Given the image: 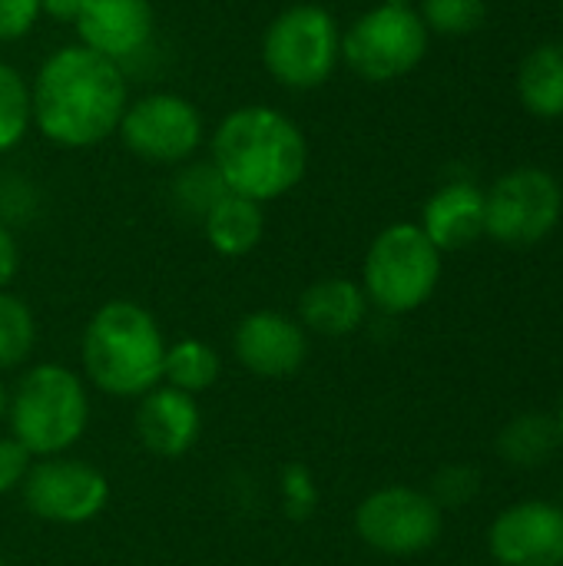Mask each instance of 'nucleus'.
<instances>
[{"label":"nucleus","instance_id":"nucleus-31","mask_svg":"<svg viewBox=\"0 0 563 566\" xmlns=\"http://www.w3.org/2000/svg\"><path fill=\"white\" fill-rule=\"evenodd\" d=\"M83 7H86V0H40V13L63 20V23H76Z\"/></svg>","mask_w":563,"mask_h":566},{"label":"nucleus","instance_id":"nucleus-30","mask_svg":"<svg viewBox=\"0 0 563 566\" xmlns=\"http://www.w3.org/2000/svg\"><path fill=\"white\" fill-rule=\"evenodd\" d=\"M17 269H20V249H17V239H13V232L0 222V292L13 282Z\"/></svg>","mask_w":563,"mask_h":566},{"label":"nucleus","instance_id":"nucleus-33","mask_svg":"<svg viewBox=\"0 0 563 566\" xmlns=\"http://www.w3.org/2000/svg\"><path fill=\"white\" fill-rule=\"evenodd\" d=\"M554 424H557V438H561V444H563V401H561V411H557V418H554Z\"/></svg>","mask_w":563,"mask_h":566},{"label":"nucleus","instance_id":"nucleus-2","mask_svg":"<svg viewBox=\"0 0 563 566\" xmlns=\"http://www.w3.org/2000/svg\"><path fill=\"white\" fill-rule=\"evenodd\" d=\"M209 149L222 186L262 206L292 192L309 169V143L299 123L259 103L232 109L216 126Z\"/></svg>","mask_w":563,"mask_h":566},{"label":"nucleus","instance_id":"nucleus-5","mask_svg":"<svg viewBox=\"0 0 563 566\" xmlns=\"http://www.w3.org/2000/svg\"><path fill=\"white\" fill-rule=\"evenodd\" d=\"M438 282L441 252L418 222H395L372 239L362 265V289L378 312L408 315L435 295Z\"/></svg>","mask_w":563,"mask_h":566},{"label":"nucleus","instance_id":"nucleus-36","mask_svg":"<svg viewBox=\"0 0 563 566\" xmlns=\"http://www.w3.org/2000/svg\"><path fill=\"white\" fill-rule=\"evenodd\" d=\"M561 20H563V7H561Z\"/></svg>","mask_w":563,"mask_h":566},{"label":"nucleus","instance_id":"nucleus-20","mask_svg":"<svg viewBox=\"0 0 563 566\" xmlns=\"http://www.w3.org/2000/svg\"><path fill=\"white\" fill-rule=\"evenodd\" d=\"M219 371H222V361H219L216 348L199 338H183L166 348L163 385H169L176 391H186L196 398L199 391H209L216 385Z\"/></svg>","mask_w":563,"mask_h":566},{"label":"nucleus","instance_id":"nucleus-32","mask_svg":"<svg viewBox=\"0 0 563 566\" xmlns=\"http://www.w3.org/2000/svg\"><path fill=\"white\" fill-rule=\"evenodd\" d=\"M7 411H10V388H7L3 378H0V424L7 421Z\"/></svg>","mask_w":563,"mask_h":566},{"label":"nucleus","instance_id":"nucleus-8","mask_svg":"<svg viewBox=\"0 0 563 566\" xmlns=\"http://www.w3.org/2000/svg\"><path fill=\"white\" fill-rule=\"evenodd\" d=\"M563 212V189L554 172L521 166L484 192V235L501 245L528 249L544 242Z\"/></svg>","mask_w":563,"mask_h":566},{"label":"nucleus","instance_id":"nucleus-35","mask_svg":"<svg viewBox=\"0 0 563 566\" xmlns=\"http://www.w3.org/2000/svg\"><path fill=\"white\" fill-rule=\"evenodd\" d=\"M0 566H3V557H0Z\"/></svg>","mask_w":563,"mask_h":566},{"label":"nucleus","instance_id":"nucleus-28","mask_svg":"<svg viewBox=\"0 0 563 566\" xmlns=\"http://www.w3.org/2000/svg\"><path fill=\"white\" fill-rule=\"evenodd\" d=\"M30 468H33V454L13 434L0 438V494L20 491Z\"/></svg>","mask_w":563,"mask_h":566},{"label":"nucleus","instance_id":"nucleus-17","mask_svg":"<svg viewBox=\"0 0 563 566\" xmlns=\"http://www.w3.org/2000/svg\"><path fill=\"white\" fill-rule=\"evenodd\" d=\"M368 295L362 282L332 275L312 282L299 298V325L322 338H348L368 318Z\"/></svg>","mask_w":563,"mask_h":566},{"label":"nucleus","instance_id":"nucleus-1","mask_svg":"<svg viewBox=\"0 0 563 566\" xmlns=\"http://www.w3.org/2000/svg\"><path fill=\"white\" fill-rule=\"evenodd\" d=\"M126 103L123 66L83 43L50 53L30 86L33 126L63 149H86L110 139Z\"/></svg>","mask_w":563,"mask_h":566},{"label":"nucleus","instance_id":"nucleus-10","mask_svg":"<svg viewBox=\"0 0 563 566\" xmlns=\"http://www.w3.org/2000/svg\"><path fill=\"white\" fill-rule=\"evenodd\" d=\"M20 497L37 521L80 527L96 521L110 504V481L100 468L80 458H40L27 481L20 484Z\"/></svg>","mask_w":563,"mask_h":566},{"label":"nucleus","instance_id":"nucleus-25","mask_svg":"<svg viewBox=\"0 0 563 566\" xmlns=\"http://www.w3.org/2000/svg\"><path fill=\"white\" fill-rule=\"evenodd\" d=\"M229 189L222 186V179H219V172L212 169V163L209 166H192V169H186L179 179H176V206L179 209H186V212H192L199 222H202V216L212 209V202L219 199V196H226Z\"/></svg>","mask_w":563,"mask_h":566},{"label":"nucleus","instance_id":"nucleus-24","mask_svg":"<svg viewBox=\"0 0 563 566\" xmlns=\"http://www.w3.org/2000/svg\"><path fill=\"white\" fill-rule=\"evenodd\" d=\"M415 10L425 20L428 33H441V36H468L488 17L484 0H421Z\"/></svg>","mask_w":563,"mask_h":566},{"label":"nucleus","instance_id":"nucleus-13","mask_svg":"<svg viewBox=\"0 0 563 566\" xmlns=\"http://www.w3.org/2000/svg\"><path fill=\"white\" fill-rule=\"evenodd\" d=\"M232 355L259 378H289L309 361V332L285 312L259 308L236 325Z\"/></svg>","mask_w":563,"mask_h":566},{"label":"nucleus","instance_id":"nucleus-6","mask_svg":"<svg viewBox=\"0 0 563 566\" xmlns=\"http://www.w3.org/2000/svg\"><path fill=\"white\" fill-rule=\"evenodd\" d=\"M342 60L338 20L319 3L285 7L262 33V63L285 90H315Z\"/></svg>","mask_w":563,"mask_h":566},{"label":"nucleus","instance_id":"nucleus-22","mask_svg":"<svg viewBox=\"0 0 563 566\" xmlns=\"http://www.w3.org/2000/svg\"><path fill=\"white\" fill-rule=\"evenodd\" d=\"M37 345V318L30 305L13 295L0 292V371L20 368Z\"/></svg>","mask_w":563,"mask_h":566},{"label":"nucleus","instance_id":"nucleus-12","mask_svg":"<svg viewBox=\"0 0 563 566\" xmlns=\"http://www.w3.org/2000/svg\"><path fill=\"white\" fill-rule=\"evenodd\" d=\"M501 566H563V507L548 501L511 504L488 531Z\"/></svg>","mask_w":563,"mask_h":566},{"label":"nucleus","instance_id":"nucleus-16","mask_svg":"<svg viewBox=\"0 0 563 566\" xmlns=\"http://www.w3.org/2000/svg\"><path fill=\"white\" fill-rule=\"evenodd\" d=\"M418 226L438 252L468 249L484 235V189L471 179H451L438 186L425 202Z\"/></svg>","mask_w":563,"mask_h":566},{"label":"nucleus","instance_id":"nucleus-27","mask_svg":"<svg viewBox=\"0 0 563 566\" xmlns=\"http://www.w3.org/2000/svg\"><path fill=\"white\" fill-rule=\"evenodd\" d=\"M478 471L475 468H465V464H455V468H445L438 478H435V491H431V501L438 507H461L468 504L475 494H478Z\"/></svg>","mask_w":563,"mask_h":566},{"label":"nucleus","instance_id":"nucleus-14","mask_svg":"<svg viewBox=\"0 0 563 566\" xmlns=\"http://www.w3.org/2000/svg\"><path fill=\"white\" fill-rule=\"evenodd\" d=\"M133 428H136L139 444L153 458L179 461L196 448L202 434V415L192 395L176 391L169 385H156L153 391L139 398Z\"/></svg>","mask_w":563,"mask_h":566},{"label":"nucleus","instance_id":"nucleus-9","mask_svg":"<svg viewBox=\"0 0 563 566\" xmlns=\"http://www.w3.org/2000/svg\"><path fill=\"white\" fill-rule=\"evenodd\" d=\"M441 507L431 501V494L405 484L372 491L355 511L358 537L388 557H415L431 551L441 537Z\"/></svg>","mask_w":563,"mask_h":566},{"label":"nucleus","instance_id":"nucleus-19","mask_svg":"<svg viewBox=\"0 0 563 566\" xmlns=\"http://www.w3.org/2000/svg\"><path fill=\"white\" fill-rule=\"evenodd\" d=\"M521 106L538 119L563 116V43H538L518 66Z\"/></svg>","mask_w":563,"mask_h":566},{"label":"nucleus","instance_id":"nucleus-21","mask_svg":"<svg viewBox=\"0 0 563 566\" xmlns=\"http://www.w3.org/2000/svg\"><path fill=\"white\" fill-rule=\"evenodd\" d=\"M557 444H561L557 424H554V418H548V415H521V418H514V421L501 431V438H498L501 458H504L511 468H524V471L541 468V464L554 454Z\"/></svg>","mask_w":563,"mask_h":566},{"label":"nucleus","instance_id":"nucleus-26","mask_svg":"<svg viewBox=\"0 0 563 566\" xmlns=\"http://www.w3.org/2000/svg\"><path fill=\"white\" fill-rule=\"evenodd\" d=\"M282 504H285V514L295 521H305L315 511L319 491H315L312 471L305 464H289L282 471Z\"/></svg>","mask_w":563,"mask_h":566},{"label":"nucleus","instance_id":"nucleus-18","mask_svg":"<svg viewBox=\"0 0 563 566\" xmlns=\"http://www.w3.org/2000/svg\"><path fill=\"white\" fill-rule=\"evenodd\" d=\"M202 235H206V242L219 255L242 259L265 235V209H262V202H252L246 196L226 192L202 216Z\"/></svg>","mask_w":563,"mask_h":566},{"label":"nucleus","instance_id":"nucleus-3","mask_svg":"<svg viewBox=\"0 0 563 566\" xmlns=\"http://www.w3.org/2000/svg\"><path fill=\"white\" fill-rule=\"evenodd\" d=\"M166 335L149 308L113 298L83 328V371L93 388L113 398H143L163 385Z\"/></svg>","mask_w":563,"mask_h":566},{"label":"nucleus","instance_id":"nucleus-11","mask_svg":"<svg viewBox=\"0 0 563 566\" xmlns=\"http://www.w3.org/2000/svg\"><path fill=\"white\" fill-rule=\"evenodd\" d=\"M202 113L179 93H146L129 99L116 126L123 146L156 166L186 163L202 143Z\"/></svg>","mask_w":563,"mask_h":566},{"label":"nucleus","instance_id":"nucleus-7","mask_svg":"<svg viewBox=\"0 0 563 566\" xmlns=\"http://www.w3.org/2000/svg\"><path fill=\"white\" fill-rule=\"evenodd\" d=\"M428 27L415 7L378 3L342 33V60L365 83L408 76L428 53Z\"/></svg>","mask_w":563,"mask_h":566},{"label":"nucleus","instance_id":"nucleus-15","mask_svg":"<svg viewBox=\"0 0 563 566\" xmlns=\"http://www.w3.org/2000/svg\"><path fill=\"white\" fill-rule=\"evenodd\" d=\"M73 27L83 46L123 66L153 40L156 13L149 0H86Z\"/></svg>","mask_w":563,"mask_h":566},{"label":"nucleus","instance_id":"nucleus-23","mask_svg":"<svg viewBox=\"0 0 563 566\" xmlns=\"http://www.w3.org/2000/svg\"><path fill=\"white\" fill-rule=\"evenodd\" d=\"M30 83L23 73L0 60V153H10L30 129Z\"/></svg>","mask_w":563,"mask_h":566},{"label":"nucleus","instance_id":"nucleus-29","mask_svg":"<svg viewBox=\"0 0 563 566\" xmlns=\"http://www.w3.org/2000/svg\"><path fill=\"white\" fill-rule=\"evenodd\" d=\"M40 20V0H0V43L27 36Z\"/></svg>","mask_w":563,"mask_h":566},{"label":"nucleus","instance_id":"nucleus-4","mask_svg":"<svg viewBox=\"0 0 563 566\" xmlns=\"http://www.w3.org/2000/svg\"><path fill=\"white\" fill-rule=\"evenodd\" d=\"M7 424L33 458L66 454L90 424V395L83 378L66 365H33L10 391Z\"/></svg>","mask_w":563,"mask_h":566},{"label":"nucleus","instance_id":"nucleus-34","mask_svg":"<svg viewBox=\"0 0 563 566\" xmlns=\"http://www.w3.org/2000/svg\"><path fill=\"white\" fill-rule=\"evenodd\" d=\"M382 3H392V7H415V0H382Z\"/></svg>","mask_w":563,"mask_h":566}]
</instances>
